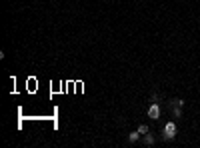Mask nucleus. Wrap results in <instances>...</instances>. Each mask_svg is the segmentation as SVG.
<instances>
[{"label": "nucleus", "mask_w": 200, "mask_h": 148, "mask_svg": "<svg viewBox=\"0 0 200 148\" xmlns=\"http://www.w3.org/2000/svg\"><path fill=\"white\" fill-rule=\"evenodd\" d=\"M138 132H140V134H146V132H148V124H140Z\"/></svg>", "instance_id": "5"}, {"label": "nucleus", "mask_w": 200, "mask_h": 148, "mask_svg": "<svg viewBox=\"0 0 200 148\" xmlns=\"http://www.w3.org/2000/svg\"><path fill=\"white\" fill-rule=\"evenodd\" d=\"M172 106H184V100H182V98H174Z\"/></svg>", "instance_id": "6"}, {"label": "nucleus", "mask_w": 200, "mask_h": 148, "mask_svg": "<svg viewBox=\"0 0 200 148\" xmlns=\"http://www.w3.org/2000/svg\"><path fill=\"white\" fill-rule=\"evenodd\" d=\"M142 136H144V138H142L144 146H152V144H154V136L152 134H148V132H146V134H142Z\"/></svg>", "instance_id": "3"}, {"label": "nucleus", "mask_w": 200, "mask_h": 148, "mask_svg": "<svg viewBox=\"0 0 200 148\" xmlns=\"http://www.w3.org/2000/svg\"><path fill=\"white\" fill-rule=\"evenodd\" d=\"M138 138H140V132H138V130H134V132H130V134H128V140H130V142H136Z\"/></svg>", "instance_id": "4"}, {"label": "nucleus", "mask_w": 200, "mask_h": 148, "mask_svg": "<svg viewBox=\"0 0 200 148\" xmlns=\"http://www.w3.org/2000/svg\"><path fill=\"white\" fill-rule=\"evenodd\" d=\"M148 118H152V120H158L160 118V106L158 102H152L150 108H148Z\"/></svg>", "instance_id": "2"}, {"label": "nucleus", "mask_w": 200, "mask_h": 148, "mask_svg": "<svg viewBox=\"0 0 200 148\" xmlns=\"http://www.w3.org/2000/svg\"><path fill=\"white\" fill-rule=\"evenodd\" d=\"M176 136V124L174 122H168L166 126H164V140H170Z\"/></svg>", "instance_id": "1"}]
</instances>
